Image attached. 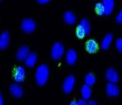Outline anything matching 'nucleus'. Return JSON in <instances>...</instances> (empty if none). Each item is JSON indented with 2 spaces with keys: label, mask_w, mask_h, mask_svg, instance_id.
Returning a JSON list of instances; mask_svg holds the SVG:
<instances>
[{
  "label": "nucleus",
  "mask_w": 122,
  "mask_h": 105,
  "mask_svg": "<svg viewBox=\"0 0 122 105\" xmlns=\"http://www.w3.org/2000/svg\"><path fill=\"white\" fill-rule=\"evenodd\" d=\"M49 69L45 65L38 66L35 73L36 82L38 85L44 86L47 83L49 77Z\"/></svg>",
  "instance_id": "nucleus-1"
},
{
  "label": "nucleus",
  "mask_w": 122,
  "mask_h": 105,
  "mask_svg": "<svg viewBox=\"0 0 122 105\" xmlns=\"http://www.w3.org/2000/svg\"><path fill=\"white\" fill-rule=\"evenodd\" d=\"M65 52V48L60 43H56L53 45L51 51V55L55 60H59L62 57Z\"/></svg>",
  "instance_id": "nucleus-2"
},
{
  "label": "nucleus",
  "mask_w": 122,
  "mask_h": 105,
  "mask_svg": "<svg viewBox=\"0 0 122 105\" xmlns=\"http://www.w3.org/2000/svg\"><path fill=\"white\" fill-rule=\"evenodd\" d=\"M76 79L74 76L71 75L67 77L63 82L62 85L63 90L66 94H69L72 91L75 85Z\"/></svg>",
  "instance_id": "nucleus-3"
},
{
  "label": "nucleus",
  "mask_w": 122,
  "mask_h": 105,
  "mask_svg": "<svg viewBox=\"0 0 122 105\" xmlns=\"http://www.w3.org/2000/svg\"><path fill=\"white\" fill-rule=\"evenodd\" d=\"M36 23L34 20L27 18L24 20L21 23V28L25 33H30L34 31L36 28Z\"/></svg>",
  "instance_id": "nucleus-4"
},
{
  "label": "nucleus",
  "mask_w": 122,
  "mask_h": 105,
  "mask_svg": "<svg viewBox=\"0 0 122 105\" xmlns=\"http://www.w3.org/2000/svg\"><path fill=\"white\" fill-rule=\"evenodd\" d=\"M105 76L107 80L110 83L115 84L118 81V74L117 72L112 68H110L107 70V72H106Z\"/></svg>",
  "instance_id": "nucleus-5"
},
{
  "label": "nucleus",
  "mask_w": 122,
  "mask_h": 105,
  "mask_svg": "<svg viewBox=\"0 0 122 105\" xmlns=\"http://www.w3.org/2000/svg\"><path fill=\"white\" fill-rule=\"evenodd\" d=\"M30 48L27 46H22L18 50L16 53V57L20 61H24L26 60L30 54Z\"/></svg>",
  "instance_id": "nucleus-6"
},
{
  "label": "nucleus",
  "mask_w": 122,
  "mask_h": 105,
  "mask_svg": "<svg viewBox=\"0 0 122 105\" xmlns=\"http://www.w3.org/2000/svg\"><path fill=\"white\" fill-rule=\"evenodd\" d=\"M25 69L23 66H18L15 69L14 78L16 83H22L24 80Z\"/></svg>",
  "instance_id": "nucleus-7"
},
{
  "label": "nucleus",
  "mask_w": 122,
  "mask_h": 105,
  "mask_svg": "<svg viewBox=\"0 0 122 105\" xmlns=\"http://www.w3.org/2000/svg\"><path fill=\"white\" fill-rule=\"evenodd\" d=\"M106 91L108 96L110 97H116L120 94V90L118 87L114 83H109L106 87Z\"/></svg>",
  "instance_id": "nucleus-8"
},
{
  "label": "nucleus",
  "mask_w": 122,
  "mask_h": 105,
  "mask_svg": "<svg viewBox=\"0 0 122 105\" xmlns=\"http://www.w3.org/2000/svg\"><path fill=\"white\" fill-rule=\"evenodd\" d=\"M77 54L74 50H69L66 53V60L67 63L70 65H73L77 60Z\"/></svg>",
  "instance_id": "nucleus-9"
},
{
  "label": "nucleus",
  "mask_w": 122,
  "mask_h": 105,
  "mask_svg": "<svg viewBox=\"0 0 122 105\" xmlns=\"http://www.w3.org/2000/svg\"><path fill=\"white\" fill-rule=\"evenodd\" d=\"M10 92L15 98H20L23 95V90L19 85L13 84L10 87Z\"/></svg>",
  "instance_id": "nucleus-10"
},
{
  "label": "nucleus",
  "mask_w": 122,
  "mask_h": 105,
  "mask_svg": "<svg viewBox=\"0 0 122 105\" xmlns=\"http://www.w3.org/2000/svg\"><path fill=\"white\" fill-rule=\"evenodd\" d=\"M10 41V36L9 33L4 32L0 37V48L1 50H5L8 47Z\"/></svg>",
  "instance_id": "nucleus-11"
},
{
  "label": "nucleus",
  "mask_w": 122,
  "mask_h": 105,
  "mask_svg": "<svg viewBox=\"0 0 122 105\" xmlns=\"http://www.w3.org/2000/svg\"><path fill=\"white\" fill-rule=\"evenodd\" d=\"M102 3L105 9V15H109L113 11L115 3L114 0H102Z\"/></svg>",
  "instance_id": "nucleus-12"
},
{
  "label": "nucleus",
  "mask_w": 122,
  "mask_h": 105,
  "mask_svg": "<svg viewBox=\"0 0 122 105\" xmlns=\"http://www.w3.org/2000/svg\"><path fill=\"white\" fill-rule=\"evenodd\" d=\"M37 60V56L36 54L34 53H30L25 60L26 65L29 67H33L35 65Z\"/></svg>",
  "instance_id": "nucleus-13"
},
{
  "label": "nucleus",
  "mask_w": 122,
  "mask_h": 105,
  "mask_svg": "<svg viewBox=\"0 0 122 105\" xmlns=\"http://www.w3.org/2000/svg\"><path fill=\"white\" fill-rule=\"evenodd\" d=\"M63 18H64L65 22L69 25H72L75 24L76 20L75 15L70 11H67L65 13L64 15H63Z\"/></svg>",
  "instance_id": "nucleus-14"
},
{
  "label": "nucleus",
  "mask_w": 122,
  "mask_h": 105,
  "mask_svg": "<svg viewBox=\"0 0 122 105\" xmlns=\"http://www.w3.org/2000/svg\"><path fill=\"white\" fill-rule=\"evenodd\" d=\"M113 41V35L111 34H108L105 35L101 43V47L103 50H107Z\"/></svg>",
  "instance_id": "nucleus-15"
},
{
  "label": "nucleus",
  "mask_w": 122,
  "mask_h": 105,
  "mask_svg": "<svg viewBox=\"0 0 122 105\" xmlns=\"http://www.w3.org/2000/svg\"><path fill=\"white\" fill-rule=\"evenodd\" d=\"M97 43L93 39L89 40L86 44V50L90 53H95L97 51Z\"/></svg>",
  "instance_id": "nucleus-16"
},
{
  "label": "nucleus",
  "mask_w": 122,
  "mask_h": 105,
  "mask_svg": "<svg viewBox=\"0 0 122 105\" xmlns=\"http://www.w3.org/2000/svg\"><path fill=\"white\" fill-rule=\"evenodd\" d=\"M81 93L82 97H83V99H86V100L89 99L91 97L92 94L91 89L90 88V86L86 84L84 85L82 87Z\"/></svg>",
  "instance_id": "nucleus-17"
},
{
  "label": "nucleus",
  "mask_w": 122,
  "mask_h": 105,
  "mask_svg": "<svg viewBox=\"0 0 122 105\" xmlns=\"http://www.w3.org/2000/svg\"><path fill=\"white\" fill-rule=\"evenodd\" d=\"M79 25L84 29L86 35H88L90 33V31H91V25H90L88 20L86 19V18H83L81 21V22Z\"/></svg>",
  "instance_id": "nucleus-18"
},
{
  "label": "nucleus",
  "mask_w": 122,
  "mask_h": 105,
  "mask_svg": "<svg viewBox=\"0 0 122 105\" xmlns=\"http://www.w3.org/2000/svg\"><path fill=\"white\" fill-rule=\"evenodd\" d=\"M96 82V78L93 75L91 74H89L86 75L85 77V83L86 84L90 86L93 85Z\"/></svg>",
  "instance_id": "nucleus-19"
},
{
  "label": "nucleus",
  "mask_w": 122,
  "mask_h": 105,
  "mask_svg": "<svg viewBox=\"0 0 122 105\" xmlns=\"http://www.w3.org/2000/svg\"><path fill=\"white\" fill-rule=\"evenodd\" d=\"M95 10H96V11L97 14L100 16L103 15L105 14V9L104 6H103V4L102 3L98 2L95 4Z\"/></svg>",
  "instance_id": "nucleus-20"
},
{
  "label": "nucleus",
  "mask_w": 122,
  "mask_h": 105,
  "mask_svg": "<svg viewBox=\"0 0 122 105\" xmlns=\"http://www.w3.org/2000/svg\"><path fill=\"white\" fill-rule=\"evenodd\" d=\"M76 35L79 39H82L86 35V33L80 25H78L76 31Z\"/></svg>",
  "instance_id": "nucleus-21"
},
{
  "label": "nucleus",
  "mask_w": 122,
  "mask_h": 105,
  "mask_svg": "<svg viewBox=\"0 0 122 105\" xmlns=\"http://www.w3.org/2000/svg\"><path fill=\"white\" fill-rule=\"evenodd\" d=\"M116 47L117 50L122 53V39H118L116 41Z\"/></svg>",
  "instance_id": "nucleus-22"
},
{
  "label": "nucleus",
  "mask_w": 122,
  "mask_h": 105,
  "mask_svg": "<svg viewBox=\"0 0 122 105\" xmlns=\"http://www.w3.org/2000/svg\"><path fill=\"white\" fill-rule=\"evenodd\" d=\"M116 22L118 23L122 24V10L119 12L116 17Z\"/></svg>",
  "instance_id": "nucleus-23"
},
{
  "label": "nucleus",
  "mask_w": 122,
  "mask_h": 105,
  "mask_svg": "<svg viewBox=\"0 0 122 105\" xmlns=\"http://www.w3.org/2000/svg\"><path fill=\"white\" fill-rule=\"evenodd\" d=\"M77 104H78V105H86V104H87L86 99H84L83 98L82 99H80V100H78L77 101Z\"/></svg>",
  "instance_id": "nucleus-24"
},
{
  "label": "nucleus",
  "mask_w": 122,
  "mask_h": 105,
  "mask_svg": "<svg viewBox=\"0 0 122 105\" xmlns=\"http://www.w3.org/2000/svg\"><path fill=\"white\" fill-rule=\"evenodd\" d=\"M50 0H37V1L41 4H45L49 2Z\"/></svg>",
  "instance_id": "nucleus-25"
},
{
  "label": "nucleus",
  "mask_w": 122,
  "mask_h": 105,
  "mask_svg": "<svg viewBox=\"0 0 122 105\" xmlns=\"http://www.w3.org/2000/svg\"><path fill=\"white\" fill-rule=\"evenodd\" d=\"M89 105H96L97 103L94 100H90L88 103H87Z\"/></svg>",
  "instance_id": "nucleus-26"
},
{
  "label": "nucleus",
  "mask_w": 122,
  "mask_h": 105,
  "mask_svg": "<svg viewBox=\"0 0 122 105\" xmlns=\"http://www.w3.org/2000/svg\"><path fill=\"white\" fill-rule=\"evenodd\" d=\"M4 104V99H3V97L2 95L1 94V96H0V104L1 105H3Z\"/></svg>",
  "instance_id": "nucleus-27"
},
{
  "label": "nucleus",
  "mask_w": 122,
  "mask_h": 105,
  "mask_svg": "<svg viewBox=\"0 0 122 105\" xmlns=\"http://www.w3.org/2000/svg\"><path fill=\"white\" fill-rule=\"evenodd\" d=\"M70 105H78L77 101H71L70 103Z\"/></svg>",
  "instance_id": "nucleus-28"
},
{
  "label": "nucleus",
  "mask_w": 122,
  "mask_h": 105,
  "mask_svg": "<svg viewBox=\"0 0 122 105\" xmlns=\"http://www.w3.org/2000/svg\"><path fill=\"white\" fill-rule=\"evenodd\" d=\"M1 1H2V0H1Z\"/></svg>",
  "instance_id": "nucleus-29"
}]
</instances>
